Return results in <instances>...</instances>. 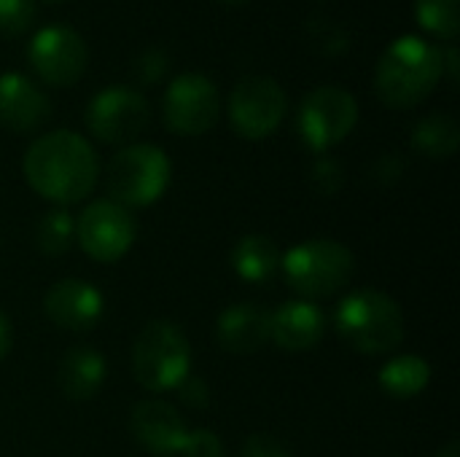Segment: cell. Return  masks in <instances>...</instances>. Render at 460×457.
Masks as SVG:
<instances>
[{
  "instance_id": "83f0119b",
  "label": "cell",
  "mask_w": 460,
  "mask_h": 457,
  "mask_svg": "<svg viewBox=\"0 0 460 457\" xmlns=\"http://www.w3.org/2000/svg\"><path fill=\"white\" fill-rule=\"evenodd\" d=\"M181 453H183V457H224V447L213 431L202 428V431H189Z\"/></svg>"
},
{
  "instance_id": "d6986e66",
  "label": "cell",
  "mask_w": 460,
  "mask_h": 457,
  "mask_svg": "<svg viewBox=\"0 0 460 457\" xmlns=\"http://www.w3.org/2000/svg\"><path fill=\"white\" fill-rule=\"evenodd\" d=\"M232 267L245 283H267L280 269V250L267 234H245L232 250Z\"/></svg>"
},
{
  "instance_id": "ba28073f",
  "label": "cell",
  "mask_w": 460,
  "mask_h": 457,
  "mask_svg": "<svg viewBox=\"0 0 460 457\" xmlns=\"http://www.w3.org/2000/svg\"><path fill=\"white\" fill-rule=\"evenodd\" d=\"M137 226L127 207L113 199H94L75 218V240L100 264L119 261L135 242Z\"/></svg>"
},
{
  "instance_id": "52a82bcc",
  "label": "cell",
  "mask_w": 460,
  "mask_h": 457,
  "mask_svg": "<svg viewBox=\"0 0 460 457\" xmlns=\"http://www.w3.org/2000/svg\"><path fill=\"white\" fill-rule=\"evenodd\" d=\"M358 121V102L342 86H318L313 89L299 108V137L302 143L323 154L342 143Z\"/></svg>"
},
{
  "instance_id": "8fae6325",
  "label": "cell",
  "mask_w": 460,
  "mask_h": 457,
  "mask_svg": "<svg viewBox=\"0 0 460 457\" xmlns=\"http://www.w3.org/2000/svg\"><path fill=\"white\" fill-rule=\"evenodd\" d=\"M164 124L175 135H202L213 129L221 113V97L216 83L202 73H183L178 75L164 92Z\"/></svg>"
},
{
  "instance_id": "d4e9b609",
  "label": "cell",
  "mask_w": 460,
  "mask_h": 457,
  "mask_svg": "<svg viewBox=\"0 0 460 457\" xmlns=\"http://www.w3.org/2000/svg\"><path fill=\"white\" fill-rule=\"evenodd\" d=\"M310 183L323 197L340 194L342 186H345V167H342V162L334 159V156H321L313 164V170H310Z\"/></svg>"
},
{
  "instance_id": "5b68a950",
  "label": "cell",
  "mask_w": 460,
  "mask_h": 457,
  "mask_svg": "<svg viewBox=\"0 0 460 457\" xmlns=\"http://www.w3.org/2000/svg\"><path fill=\"white\" fill-rule=\"evenodd\" d=\"M280 269L286 283L310 302L345 288L353 277L356 259L342 242L318 237L299 242L286 256H280Z\"/></svg>"
},
{
  "instance_id": "ac0fdd59",
  "label": "cell",
  "mask_w": 460,
  "mask_h": 457,
  "mask_svg": "<svg viewBox=\"0 0 460 457\" xmlns=\"http://www.w3.org/2000/svg\"><path fill=\"white\" fill-rule=\"evenodd\" d=\"M105 358L89 347V345H75L70 347L57 369V385L65 399L70 401H89L100 393L105 382Z\"/></svg>"
},
{
  "instance_id": "6da1fadb",
  "label": "cell",
  "mask_w": 460,
  "mask_h": 457,
  "mask_svg": "<svg viewBox=\"0 0 460 457\" xmlns=\"http://www.w3.org/2000/svg\"><path fill=\"white\" fill-rule=\"evenodd\" d=\"M24 180L43 199L67 207L89 197L97 183V156L86 137L57 129L24 151Z\"/></svg>"
},
{
  "instance_id": "f1b7e54d",
  "label": "cell",
  "mask_w": 460,
  "mask_h": 457,
  "mask_svg": "<svg viewBox=\"0 0 460 457\" xmlns=\"http://www.w3.org/2000/svg\"><path fill=\"white\" fill-rule=\"evenodd\" d=\"M240 457H291L283 442H278L272 434H251L243 442Z\"/></svg>"
},
{
  "instance_id": "d6a6232c",
  "label": "cell",
  "mask_w": 460,
  "mask_h": 457,
  "mask_svg": "<svg viewBox=\"0 0 460 457\" xmlns=\"http://www.w3.org/2000/svg\"><path fill=\"white\" fill-rule=\"evenodd\" d=\"M11 342H13V334H11V321L0 312V361L11 353Z\"/></svg>"
},
{
  "instance_id": "7402d4cb",
  "label": "cell",
  "mask_w": 460,
  "mask_h": 457,
  "mask_svg": "<svg viewBox=\"0 0 460 457\" xmlns=\"http://www.w3.org/2000/svg\"><path fill=\"white\" fill-rule=\"evenodd\" d=\"M75 237V221L65 207H54L40 215L35 226V245L43 256H62L70 250Z\"/></svg>"
},
{
  "instance_id": "cb8c5ba5",
  "label": "cell",
  "mask_w": 460,
  "mask_h": 457,
  "mask_svg": "<svg viewBox=\"0 0 460 457\" xmlns=\"http://www.w3.org/2000/svg\"><path fill=\"white\" fill-rule=\"evenodd\" d=\"M35 19L32 0H0V38L22 35Z\"/></svg>"
},
{
  "instance_id": "8992f818",
  "label": "cell",
  "mask_w": 460,
  "mask_h": 457,
  "mask_svg": "<svg viewBox=\"0 0 460 457\" xmlns=\"http://www.w3.org/2000/svg\"><path fill=\"white\" fill-rule=\"evenodd\" d=\"M170 159L151 143L124 145L108 164V194L121 207H148L170 186Z\"/></svg>"
},
{
  "instance_id": "2e32d148",
  "label": "cell",
  "mask_w": 460,
  "mask_h": 457,
  "mask_svg": "<svg viewBox=\"0 0 460 457\" xmlns=\"http://www.w3.org/2000/svg\"><path fill=\"white\" fill-rule=\"evenodd\" d=\"M51 116L49 97L22 73L0 75V124L13 132H35Z\"/></svg>"
},
{
  "instance_id": "9c48e42d",
  "label": "cell",
  "mask_w": 460,
  "mask_h": 457,
  "mask_svg": "<svg viewBox=\"0 0 460 457\" xmlns=\"http://www.w3.org/2000/svg\"><path fill=\"white\" fill-rule=\"evenodd\" d=\"M286 108V92L270 75L243 78L229 94V121L245 140H261L272 135L280 127Z\"/></svg>"
},
{
  "instance_id": "44dd1931",
  "label": "cell",
  "mask_w": 460,
  "mask_h": 457,
  "mask_svg": "<svg viewBox=\"0 0 460 457\" xmlns=\"http://www.w3.org/2000/svg\"><path fill=\"white\" fill-rule=\"evenodd\" d=\"M458 121L447 113H431L420 119L412 129V148L429 159H447L458 151Z\"/></svg>"
},
{
  "instance_id": "4dcf8cb0",
  "label": "cell",
  "mask_w": 460,
  "mask_h": 457,
  "mask_svg": "<svg viewBox=\"0 0 460 457\" xmlns=\"http://www.w3.org/2000/svg\"><path fill=\"white\" fill-rule=\"evenodd\" d=\"M404 170H407V164H404V159H402L399 154H385V156H380V159L375 162L372 175H375V180H377V183L391 186V183L402 180Z\"/></svg>"
},
{
  "instance_id": "3957f363",
  "label": "cell",
  "mask_w": 460,
  "mask_h": 457,
  "mask_svg": "<svg viewBox=\"0 0 460 457\" xmlns=\"http://www.w3.org/2000/svg\"><path fill=\"white\" fill-rule=\"evenodd\" d=\"M340 337L364 356H383L404 339V312L396 299L383 291H353L334 312Z\"/></svg>"
},
{
  "instance_id": "4316f807",
  "label": "cell",
  "mask_w": 460,
  "mask_h": 457,
  "mask_svg": "<svg viewBox=\"0 0 460 457\" xmlns=\"http://www.w3.org/2000/svg\"><path fill=\"white\" fill-rule=\"evenodd\" d=\"M170 70V57L164 48H146L137 59H135V75L143 81V83H156L167 75Z\"/></svg>"
},
{
  "instance_id": "603a6c76",
  "label": "cell",
  "mask_w": 460,
  "mask_h": 457,
  "mask_svg": "<svg viewBox=\"0 0 460 457\" xmlns=\"http://www.w3.org/2000/svg\"><path fill=\"white\" fill-rule=\"evenodd\" d=\"M415 16L423 30L447 40L458 38V0H415Z\"/></svg>"
},
{
  "instance_id": "4fadbf2b",
  "label": "cell",
  "mask_w": 460,
  "mask_h": 457,
  "mask_svg": "<svg viewBox=\"0 0 460 457\" xmlns=\"http://www.w3.org/2000/svg\"><path fill=\"white\" fill-rule=\"evenodd\" d=\"M105 310V299L102 294L78 277H67L54 283L46 296H43V312L46 318L73 334H86L97 326V321L102 318Z\"/></svg>"
},
{
  "instance_id": "9a60e30c",
  "label": "cell",
  "mask_w": 460,
  "mask_h": 457,
  "mask_svg": "<svg viewBox=\"0 0 460 457\" xmlns=\"http://www.w3.org/2000/svg\"><path fill=\"white\" fill-rule=\"evenodd\" d=\"M326 334V315L307 299H294L270 312V339L288 353L313 350Z\"/></svg>"
},
{
  "instance_id": "484cf974",
  "label": "cell",
  "mask_w": 460,
  "mask_h": 457,
  "mask_svg": "<svg viewBox=\"0 0 460 457\" xmlns=\"http://www.w3.org/2000/svg\"><path fill=\"white\" fill-rule=\"evenodd\" d=\"M310 38L318 46V51H323L326 57H340V54H345L350 48L348 32L340 24L326 22V19H315L310 24Z\"/></svg>"
},
{
  "instance_id": "5bb4252c",
  "label": "cell",
  "mask_w": 460,
  "mask_h": 457,
  "mask_svg": "<svg viewBox=\"0 0 460 457\" xmlns=\"http://www.w3.org/2000/svg\"><path fill=\"white\" fill-rule=\"evenodd\" d=\"M129 431L154 455H175L183 450L189 428L175 407L164 401H140L129 412Z\"/></svg>"
},
{
  "instance_id": "ffe728a7",
  "label": "cell",
  "mask_w": 460,
  "mask_h": 457,
  "mask_svg": "<svg viewBox=\"0 0 460 457\" xmlns=\"http://www.w3.org/2000/svg\"><path fill=\"white\" fill-rule=\"evenodd\" d=\"M380 388L391 399H415L431 382V366L420 356H396L380 369Z\"/></svg>"
},
{
  "instance_id": "277c9868",
  "label": "cell",
  "mask_w": 460,
  "mask_h": 457,
  "mask_svg": "<svg viewBox=\"0 0 460 457\" xmlns=\"http://www.w3.org/2000/svg\"><path fill=\"white\" fill-rule=\"evenodd\" d=\"M191 369V347L183 329L172 321H151L135 339L132 374L151 393L175 391Z\"/></svg>"
},
{
  "instance_id": "30bf717a",
  "label": "cell",
  "mask_w": 460,
  "mask_h": 457,
  "mask_svg": "<svg viewBox=\"0 0 460 457\" xmlns=\"http://www.w3.org/2000/svg\"><path fill=\"white\" fill-rule=\"evenodd\" d=\"M84 119H86L89 132L97 140L124 145V143H132L148 127L151 110H148L146 97L137 89L108 86L89 100Z\"/></svg>"
},
{
  "instance_id": "f546056e",
  "label": "cell",
  "mask_w": 460,
  "mask_h": 457,
  "mask_svg": "<svg viewBox=\"0 0 460 457\" xmlns=\"http://www.w3.org/2000/svg\"><path fill=\"white\" fill-rule=\"evenodd\" d=\"M175 393L181 396V401H183L189 409H205V407L210 404L208 382H205V380H199V377H194V374H189V377L175 388Z\"/></svg>"
},
{
  "instance_id": "d590c367",
  "label": "cell",
  "mask_w": 460,
  "mask_h": 457,
  "mask_svg": "<svg viewBox=\"0 0 460 457\" xmlns=\"http://www.w3.org/2000/svg\"><path fill=\"white\" fill-rule=\"evenodd\" d=\"M46 3H62V0H46Z\"/></svg>"
},
{
  "instance_id": "1f68e13d",
  "label": "cell",
  "mask_w": 460,
  "mask_h": 457,
  "mask_svg": "<svg viewBox=\"0 0 460 457\" xmlns=\"http://www.w3.org/2000/svg\"><path fill=\"white\" fill-rule=\"evenodd\" d=\"M442 73H447L450 81H458V48L456 46L442 48Z\"/></svg>"
},
{
  "instance_id": "7a4b0ae2",
  "label": "cell",
  "mask_w": 460,
  "mask_h": 457,
  "mask_svg": "<svg viewBox=\"0 0 460 457\" xmlns=\"http://www.w3.org/2000/svg\"><path fill=\"white\" fill-rule=\"evenodd\" d=\"M442 48L418 35L394 40L377 62L375 89L388 108L420 105L442 78Z\"/></svg>"
},
{
  "instance_id": "836d02e7",
  "label": "cell",
  "mask_w": 460,
  "mask_h": 457,
  "mask_svg": "<svg viewBox=\"0 0 460 457\" xmlns=\"http://www.w3.org/2000/svg\"><path fill=\"white\" fill-rule=\"evenodd\" d=\"M437 457H460V444L458 442H450L447 447H442V450L437 453Z\"/></svg>"
},
{
  "instance_id": "e0dca14e",
  "label": "cell",
  "mask_w": 460,
  "mask_h": 457,
  "mask_svg": "<svg viewBox=\"0 0 460 457\" xmlns=\"http://www.w3.org/2000/svg\"><path fill=\"white\" fill-rule=\"evenodd\" d=\"M216 337L226 353L251 356L270 342V312L251 302L232 304L218 315Z\"/></svg>"
},
{
  "instance_id": "e575fe53",
  "label": "cell",
  "mask_w": 460,
  "mask_h": 457,
  "mask_svg": "<svg viewBox=\"0 0 460 457\" xmlns=\"http://www.w3.org/2000/svg\"><path fill=\"white\" fill-rule=\"evenodd\" d=\"M221 3H229V5H240V3H248V0H221Z\"/></svg>"
},
{
  "instance_id": "7c38bea8",
  "label": "cell",
  "mask_w": 460,
  "mask_h": 457,
  "mask_svg": "<svg viewBox=\"0 0 460 457\" xmlns=\"http://www.w3.org/2000/svg\"><path fill=\"white\" fill-rule=\"evenodd\" d=\"M30 65L38 78H43L51 86H73L81 81L86 62H89V48L84 38L65 24H51L43 27L27 48Z\"/></svg>"
}]
</instances>
